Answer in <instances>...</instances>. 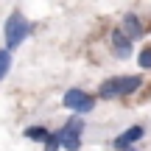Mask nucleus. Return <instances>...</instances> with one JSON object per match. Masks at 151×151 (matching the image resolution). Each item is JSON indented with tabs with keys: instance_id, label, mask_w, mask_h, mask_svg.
<instances>
[{
	"instance_id": "1",
	"label": "nucleus",
	"mask_w": 151,
	"mask_h": 151,
	"mask_svg": "<svg viewBox=\"0 0 151 151\" xmlns=\"http://www.w3.org/2000/svg\"><path fill=\"white\" fill-rule=\"evenodd\" d=\"M31 37V22L25 20L22 11H11L3 22V39H6V48L9 50H17L25 39Z\"/></svg>"
},
{
	"instance_id": "2",
	"label": "nucleus",
	"mask_w": 151,
	"mask_h": 151,
	"mask_svg": "<svg viewBox=\"0 0 151 151\" xmlns=\"http://www.w3.org/2000/svg\"><path fill=\"white\" fill-rule=\"evenodd\" d=\"M95 101H98V95H90V92L78 90V87L67 90V92H65V98H62L65 109H70L73 115H90L92 109H95Z\"/></svg>"
},
{
	"instance_id": "3",
	"label": "nucleus",
	"mask_w": 151,
	"mask_h": 151,
	"mask_svg": "<svg viewBox=\"0 0 151 151\" xmlns=\"http://www.w3.org/2000/svg\"><path fill=\"white\" fill-rule=\"evenodd\" d=\"M59 134H62V148L65 151H78L81 148V134H84V118L81 115L67 118V123L59 129Z\"/></svg>"
},
{
	"instance_id": "4",
	"label": "nucleus",
	"mask_w": 151,
	"mask_h": 151,
	"mask_svg": "<svg viewBox=\"0 0 151 151\" xmlns=\"http://www.w3.org/2000/svg\"><path fill=\"white\" fill-rule=\"evenodd\" d=\"M109 45H112V53L118 56V59H129L132 50H134V39L123 31V25L112 28V34H109Z\"/></svg>"
},
{
	"instance_id": "5",
	"label": "nucleus",
	"mask_w": 151,
	"mask_h": 151,
	"mask_svg": "<svg viewBox=\"0 0 151 151\" xmlns=\"http://www.w3.org/2000/svg\"><path fill=\"white\" fill-rule=\"evenodd\" d=\"M143 137H146V129H143L140 123H134V126H129L126 132H120V134L112 140V146L118 148V151H126V148L137 146V140H143Z\"/></svg>"
},
{
	"instance_id": "6",
	"label": "nucleus",
	"mask_w": 151,
	"mask_h": 151,
	"mask_svg": "<svg viewBox=\"0 0 151 151\" xmlns=\"http://www.w3.org/2000/svg\"><path fill=\"white\" fill-rule=\"evenodd\" d=\"M120 25H123V31L129 34L132 39H143V37H146V31H148V28H146V22H143L140 17L134 14V11H126Z\"/></svg>"
},
{
	"instance_id": "7",
	"label": "nucleus",
	"mask_w": 151,
	"mask_h": 151,
	"mask_svg": "<svg viewBox=\"0 0 151 151\" xmlns=\"http://www.w3.org/2000/svg\"><path fill=\"white\" fill-rule=\"evenodd\" d=\"M98 98H101V101L120 98V76H112V78L101 81V87H98Z\"/></svg>"
},
{
	"instance_id": "8",
	"label": "nucleus",
	"mask_w": 151,
	"mask_h": 151,
	"mask_svg": "<svg viewBox=\"0 0 151 151\" xmlns=\"http://www.w3.org/2000/svg\"><path fill=\"white\" fill-rule=\"evenodd\" d=\"M143 87V76H120V98L134 95Z\"/></svg>"
},
{
	"instance_id": "9",
	"label": "nucleus",
	"mask_w": 151,
	"mask_h": 151,
	"mask_svg": "<svg viewBox=\"0 0 151 151\" xmlns=\"http://www.w3.org/2000/svg\"><path fill=\"white\" fill-rule=\"evenodd\" d=\"M22 134H25V140H34V143H45L50 137V132L45 129V126H28L25 132H22Z\"/></svg>"
},
{
	"instance_id": "10",
	"label": "nucleus",
	"mask_w": 151,
	"mask_h": 151,
	"mask_svg": "<svg viewBox=\"0 0 151 151\" xmlns=\"http://www.w3.org/2000/svg\"><path fill=\"white\" fill-rule=\"evenodd\" d=\"M11 73V50L9 48H0V81Z\"/></svg>"
},
{
	"instance_id": "11",
	"label": "nucleus",
	"mask_w": 151,
	"mask_h": 151,
	"mask_svg": "<svg viewBox=\"0 0 151 151\" xmlns=\"http://www.w3.org/2000/svg\"><path fill=\"white\" fill-rule=\"evenodd\" d=\"M42 148L45 151H59L62 148V134H59V132H50V137L42 143Z\"/></svg>"
},
{
	"instance_id": "12",
	"label": "nucleus",
	"mask_w": 151,
	"mask_h": 151,
	"mask_svg": "<svg viewBox=\"0 0 151 151\" xmlns=\"http://www.w3.org/2000/svg\"><path fill=\"white\" fill-rule=\"evenodd\" d=\"M137 65L143 67V70H151V48H143L140 56H137Z\"/></svg>"
},
{
	"instance_id": "13",
	"label": "nucleus",
	"mask_w": 151,
	"mask_h": 151,
	"mask_svg": "<svg viewBox=\"0 0 151 151\" xmlns=\"http://www.w3.org/2000/svg\"><path fill=\"white\" fill-rule=\"evenodd\" d=\"M126 151H137V148H134V146H132V148H126Z\"/></svg>"
}]
</instances>
